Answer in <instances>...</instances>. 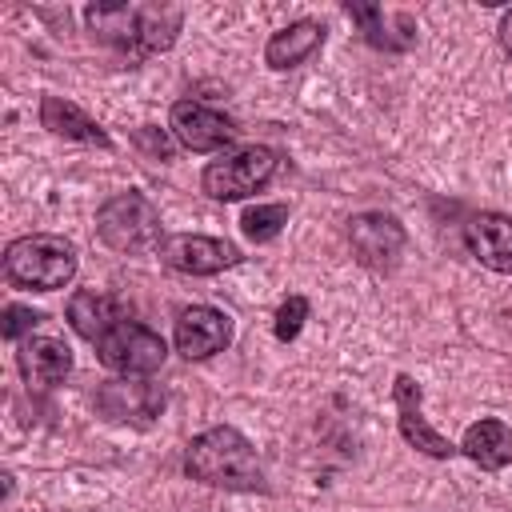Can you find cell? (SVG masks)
I'll return each instance as SVG.
<instances>
[{"label": "cell", "mask_w": 512, "mask_h": 512, "mask_svg": "<svg viewBox=\"0 0 512 512\" xmlns=\"http://www.w3.org/2000/svg\"><path fill=\"white\" fill-rule=\"evenodd\" d=\"M84 20L96 40L124 52L128 60H144L176 44L184 16L172 4H92Z\"/></svg>", "instance_id": "obj_1"}, {"label": "cell", "mask_w": 512, "mask_h": 512, "mask_svg": "<svg viewBox=\"0 0 512 512\" xmlns=\"http://www.w3.org/2000/svg\"><path fill=\"white\" fill-rule=\"evenodd\" d=\"M184 472L212 488H232V492L264 488V468L256 460V448L232 424H216L200 432L184 452Z\"/></svg>", "instance_id": "obj_2"}, {"label": "cell", "mask_w": 512, "mask_h": 512, "mask_svg": "<svg viewBox=\"0 0 512 512\" xmlns=\"http://www.w3.org/2000/svg\"><path fill=\"white\" fill-rule=\"evenodd\" d=\"M4 272L12 284L20 288H36V292H56L64 284H72L76 276V248L64 236H48V232H32L8 244L4 252Z\"/></svg>", "instance_id": "obj_3"}, {"label": "cell", "mask_w": 512, "mask_h": 512, "mask_svg": "<svg viewBox=\"0 0 512 512\" xmlns=\"http://www.w3.org/2000/svg\"><path fill=\"white\" fill-rule=\"evenodd\" d=\"M96 232L116 252H148V248L164 244L160 240V212L140 192H120V196L104 200L96 212Z\"/></svg>", "instance_id": "obj_4"}, {"label": "cell", "mask_w": 512, "mask_h": 512, "mask_svg": "<svg viewBox=\"0 0 512 512\" xmlns=\"http://www.w3.org/2000/svg\"><path fill=\"white\" fill-rule=\"evenodd\" d=\"M276 168H280V156H276L272 148L248 144V148H236V152L212 160V164L204 168L200 184H204V192H208L212 200H224V204H228V200H244V196L260 192V188L276 176Z\"/></svg>", "instance_id": "obj_5"}, {"label": "cell", "mask_w": 512, "mask_h": 512, "mask_svg": "<svg viewBox=\"0 0 512 512\" xmlns=\"http://www.w3.org/2000/svg\"><path fill=\"white\" fill-rule=\"evenodd\" d=\"M96 356L104 368H112L120 376H148L164 364L168 344L152 328H144L136 320H120L112 332H104L96 340Z\"/></svg>", "instance_id": "obj_6"}, {"label": "cell", "mask_w": 512, "mask_h": 512, "mask_svg": "<svg viewBox=\"0 0 512 512\" xmlns=\"http://www.w3.org/2000/svg\"><path fill=\"white\" fill-rule=\"evenodd\" d=\"M404 224L388 212H360L348 220V244L356 252V260L372 272H388L396 268L400 252H404Z\"/></svg>", "instance_id": "obj_7"}, {"label": "cell", "mask_w": 512, "mask_h": 512, "mask_svg": "<svg viewBox=\"0 0 512 512\" xmlns=\"http://www.w3.org/2000/svg\"><path fill=\"white\" fill-rule=\"evenodd\" d=\"M160 260L184 276H216L224 268H232L240 260V248L216 236H200V232H176L164 236L160 244Z\"/></svg>", "instance_id": "obj_8"}, {"label": "cell", "mask_w": 512, "mask_h": 512, "mask_svg": "<svg viewBox=\"0 0 512 512\" xmlns=\"http://www.w3.org/2000/svg\"><path fill=\"white\" fill-rule=\"evenodd\" d=\"M176 352L184 360H208L232 344V320L212 304H192L176 316Z\"/></svg>", "instance_id": "obj_9"}, {"label": "cell", "mask_w": 512, "mask_h": 512, "mask_svg": "<svg viewBox=\"0 0 512 512\" xmlns=\"http://www.w3.org/2000/svg\"><path fill=\"white\" fill-rule=\"evenodd\" d=\"M168 128L188 152H216L236 136V124L200 100H176L168 112Z\"/></svg>", "instance_id": "obj_10"}, {"label": "cell", "mask_w": 512, "mask_h": 512, "mask_svg": "<svg viewBox=\"0 0 512 512\" xmlns=\"http://www.w3.org/2000/svg\"><path fill=\"white\" fill-rule=\"evenodd\" d=\"M96 408L108 416V420H132V424H148L160 408H164V392L148 380H136V376H124V380H108L96 388Z\"/></svg>", "instance_id": "obj_11"}, {"label": "cell", "mask_w": 512, "mask_h": 512, "mask_svg": "<svg viewBox=\"0 0 512 512\" xmlns=\"http://www.w3.org/2000/svg\"><path fill=\"white\" fill-rule=\"evenodd\" d=\"M392 396H396V412H400V436H404L416 452L436 456V460H448V456L456 452V444H452L448 436H440V432L424 420V412H420V384L400 372L396 384H392Z\"/></svg>", "instance_id": "obj_12"}, {"label": "cell", "mask_w": 512, "mask_h": 512, "mask_svg": "<svg viewBox=\"0 0 512 512\" xmlns=\"http://www.w3.org/2000/svg\"><path fill=\"white\" fill-rule=\"evenodd\" d=\"M464 244H468V252L484 268L512 272V216H504V212H476L464 224Z\"/></svg>", "instance_id": "obj_13"}, {"label": "cell", "mask_w": 512, "mask_h": 512, "mask_svg": "<svg viewBox=\"0 0 512 512\" xmlns=\"http://www.w3.org/2000/svg\"><path fill=\"white\" fill-rule=\"evenodd\" d=\"M16 364L28 384H56L72 372V352L56 336H28V340H20Z\"/></svg>", "instance_id": "obj_14"}, {"label": "cell", "mask_w": 512, "mask_h": 512, "mask_svg": "<svg viewBox=\"0 0 512 512\" xmlns=\"http://www.w3.org/2000/svg\"><path fill=\"white\" fill-rule=\"evenodd\" d=\"M40 124L52 132V136H64V140H76V144H96V148H108V132L88 116L80 112L72 100L64 96H44L40 100Z\"/></svg>", "instance_id": "obj_15"}, {"label": "cell", "mask_w": 512, "mask_h": 512, "mask_svg": "<svg viewBox=\"0 0 512 512\" xmlns=\"http://www.w3.org/2000/svg\"><path fill=\"white\" fill-rule=\"evenodd\" d=\"M460 452L472 464H480L488 472H500L504 464H512V428L504 420H492V416L476 420V424H468V432L460 440Z\"/></svg>", "instance_id": "obj_16"}, {"label": "cell", "mask_w": 512, "mask_h": 512, "mask_svg": "<svg viewBox=\"0 0 512 512\" xmlns=\"http://www.w3.org/2000/svg\"><path fill=\"white\" fill-rule=\"evenodd\" d=\"M320 44H324V28L316 20H296L280 32H272V40L264 44V60H268V68L284 72V68L304 64Z\"/></svg>", "instance_id": "obj_17"}, {"label": "cell", "mask_w": 512, "mask_h": 512, "mask_svg": "<svg viewBox=\"0 0 512 512\" xmlns=\"http://www.w3.org/2000/svg\"><path fill=\"white\" fill-rule=\"evenodd\" d=\"M68 324H72L84 340L96 344L104 332H112V328L120 324V308H116V300L104 296V292H76V296L68 300Z\"/></svg>", "instance_id": "obj_18"}, {"label": "cell", "mask_w": 512, "mask_h": 512, "mask_svg": "<svg viewBox=\"0 0 512 512\" xmlns=\"http://www.w3.org/2000/svg\"><path fill=\"white\" fill-rule=\"evenodd\" d=\"M284 224H288V208H284V204H256V208H248V212L240 216V228H244V236H248L252 244L276 240Z\"/></svg>", "instance_id": "obj_19"}, {"label": "cell", "mask_w": 512, "mask_h": 512, "mask_svg": "<svg viewBox=\"0 0 512 512\" xmlns=\"http://www.w3.org/2000/svg\"><path fill=\"white\" fill-rule=\"evenodd\" d=\"M304 320H308V300H304V296H288V300L276 308V320H272L276 340H296L300 328H304Z\"/></svg>", "instance_id": "obj_20"}, {"label": "cell", "mask_w": 512, "mask_h": 512, "mask_svg": "<svg viewBox=\"0 0 512 512\" xmlns=\"http://www.w3.org/2000/svg\"><path fill=\"white\" fill-rule=\"evenodd\" d=\"M36 324H40V312H32V308H24V304H8L0 332H4L8 340H28Z\"/></svg>", "instance_id": "obj_21"}, {"label": "cell", "mask_w": 512, "mask_h": 512, "mask_svg": "<svg viewBox=\"0 0 512 512\" xmlns=\"http://www.w3.org/2000/svg\"><path fill=\"white\" fill-rule=\"evenodd\" d=\"M136 140H140V144H148V148H152V156H172L168 140H164V136H156L152 128H140V132H136Z\"/></svg>", "instance_id": "obj_22"}, {"label": "cell", "mask_w": 512, "mask_h": 512, "mask_svg": "<svg viewBox=\"0 0 512 512\" xmlns=\"http://www.w3.org/2000/svg\"><path fill=\"white\" fill-rule=\"evenodd\" d=\"M500 44L512 56V12H504V20H500Z\"/></svg>", "instance_id": "obj_23"}]
</instances>
